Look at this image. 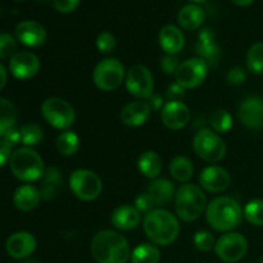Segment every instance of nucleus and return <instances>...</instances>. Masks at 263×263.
I'll return each mask as SVG.
<instances>
[{"label": "nucleus", "instance_id": "obj_48", "mask_svg": "<svg viewBox=\"0 0 263 263\" xmlns=\"http://www.w3.org/2000/svg\"><path fill=\"white\" fill-rule=\"evenodd\" d=\"M190 3H193V4H202V3H205L207 0H189Z\"/></svg>", "mask_w": 263, "mask_h": 263}, {"label": "nucleus", "instance_id": "obj_26", "mask_svg": "<svg viewBox=\"0 0 263 263\" xmlns=\"http://www.w3.org/2000/svg\"><path fill=\"white\" fill-rule=\"evenodd\" d=\"M138 167L141 175H144L148 179H158L162 172V159L156 152L146 151L140 154L138 159Z\"/></svg>", "mask_w": 263, "mask_h": 263}, {"label": "nucleus", "instance_id": "obj_46", "mask_svg": "<svg viewBox=\"0 0 263 263\" xmlns=\"http://www.w3.org/2000/svg\"><path fill=\"white\" fill-rule=\"evenodd\" d=\"M7 84V69L5 67L0 63V91L3 90V87Z\"/></svg>", "mask_w": 263, "mask_h": 263}, {"label": "nucleus", "instance_id": "obj_50", "mask_svg": "<svg viewBox=\"0 0 263 263\" xmlns=\"http://www.w3.org/2000/svg\"><path fill=\"white\" fill-rule=\"evenodd\" d=\"M259 263H263V258L261 259V261H259Z\"/></svg>", "mask_w": 263, "mask_h": 263}, {"label": "nucleus", "instance_id": "obj_36", "mask_svg": "<svg viewBox=\"0 0 263 263\" xmlns=\"http://www.w3.org/2000/svg\"><path fill=\"white\" fill-rule=\"evenodd\" d=\"M193 241H194L195 248L200 252H211L212 249H215L216 246L215 236L207 230H200L195 233Z\"/></svg>", "mask_w": 263, "mask_h": 263}, {"label": "nucleus", "instance_id": "obj_6", "mask_svg": "<svg viewBox=\"0 0 263 263\" xmlns=\"http://www.w3.org/2000/svg\"><path fill=\"white\" fill-rule=\"evenodd\" d=\"M44 120L57 130H68L76 120L73 107L62 98H48L41 104Z\"/></svg>", "mask_w": 263, "mask_h": 263}, {"label": "nucleus", "instance_id": "obj_24", "mask_svg": "<svg viewBox=\"0 0 263 263\" xmlns=\"http://www.w3.org/2000/svg\"><path fill=\"white\" fill-rule=\"evenodd\" d=\"M205 21V12L199 4L184 5L177 14V22L180 27L186 31H194L202 27Z\"/></svg>", "mask_w": 263, "mask_h": 263}, {"label": "nucleus", "instance_id": "obj_2", "mask_svg": "<svg viewBox=\"0 0 263 263\" xmlns=\"http://www.w3.org/2000/svg\"><path fill=\"white\" fill-rule=\"evenodd\" d=\"M144 233L156 246L167 247L174 243L180 233V223L176 216L166 210H153L144 216Z\"/></svg>", "mask_w": 263, "mask_h": 263}, {"label": "nucleus", "instance_id": "obj_17", "mask_svg": "<svg viewBox=\"0 0 263 263\" xmlns=\"http://www.w3.org/2000/svg\"><path fill=\"white\" fill-rule=\"evenodd\" d=\"M36 239L32 234L27 231H20L14 233L8 238L5 243V249L7 253L14 259H26L35 252Z\"/></svg>", "mask_w": 263, "mask_h": 263}, {"label": "nucleus", "instance_id": "obj_3", "mask_svg": "<svg viewBox=\"0 0 263 263\" xmlns=\"http://www.w3.org/2000/svg\"><path fill=\"white\" fill-rule=\"evenodd\" d=\"M205 218L213 230L218 233H230L240 225L243 210L234 198L218 197L207 205Z\"/></svg>", "mask_w": 263, "mask_h": 263}, {"label": "nucleus", "instance_id": "obj_5", "mask_svg": "<svg viewBox=\"0 0 263 263\" xmlns=\"http://www.w3.org/2000/svg\"><path fill=\"white\" fill-rule=\"evenodd\" d=\"M10 171L23 182H33L43 179L45 167L40 154L28 146L17 149L9 159Z\"/></svg>", "mask_w": 263, "mask_h": 263}, {"label": "nucleus", "instance_id": "obj_44", "mask_svg": "<svg viewBox=\"0 0 263 263\" xmlns=\"http://www.w3.org/2000/svg\"><path fill=\"white\" fill-rule=\"evenodd\" d=\"M3 139H4L7 143H9L10 145H17L18 143L21 141V133L20 130H15V128H12V130L8 131L7 134H5L4 136H3Z\"/></svg>", "mask_w": 263, "mask_h": 263}, {"label": "nucleus", "instance_id": "obj_38", "mask_svg": "<svg viewBox=\"0 0 263 263\" xmlns=\"http://www.w3.org/2000/svg\"><path fill=\"white\" fill-rule=\"evenodd\" d=\"M97 48L100 53L109 54L116 48V37L109 31H103L97 37Z\"/></svg>", "mask_w": 263, "mask_h": 263}, {"label": "nucleus", "instance_id": "obj_39", "mask_svg": "<svg viewBox=\"0 0 263 263\" xmlns=\"http://www.w3.org/2000/svg\"><path fill=\"white\" fill-rule=\"evenodd\" d=\"M154 202L151 197H149L148 193H143V194H139L135 198V203H134V207L139 211L140 213H145L148 215L149 212H152L154 208Z\"/></svg>", "mask_w": 263, "mask_h": 263}, {"label": "nucleus", "instance_id": "obj_19", "mask_svg": "<svg viewBox=\"0 0 263 263\" xmlns=\"http://www.w3.org/2000/svg\"><path fill=\"white\" fill-rule=\"evenodd\" d=\"M152 108L146 102H131L121 110V121L128 127H138L149 120Z\"/></svg>", "mask_w": 263, "mask_h": 263}, {"label": "nucleus", "instance_id": "obj_47", "mask_svg": "<svg viewBox=\"0 0 263 263\" xmlns=\"http://www.w3.org/2000/svg\"><path fill=\"white\" fill-rule=\"evenodd\" d=\"M230 2L238 7H249L251 4H253L254 0H230Z\"/></svg>", "mask_w": 263, "mask_h": 263}, {"label": "nucleus", "instance_id": "obj_35", "mask_svg": "<svg viewBox=\"0 0 263 263\" xmlns=\"http://www.w3.org/2000/svg\"><path fill=\"white\" fill-rule=\"evenodd\" d=\"M244 216L247 221L254 226H263V200L254 199L251 200L246 205Z\"/></svg>", "mask_w": 263, "mask_h": 263}, {"label": "nucleus", "instance_id": "obj_49", "mask_svg": "<svg viewBox=\"0 0 263 263\" xmlns=\"http://www.w3.org/2000/svg\"><path fill=\"white\" fill-rule=\"evenodd\" d=\"M22 263H41V262L36 261V259H26V261H23Z\"/></svg>", "mask_w": 263, "mask_h": 263}, {"label": "nucleus", "instance_id": "obj_14", "mask_svg": "<svg viewBox=\"0 0 263 263\" xmlns=\"http://www.w3.org/2000/svg\"><path fill=\"white\" fill-rule=\"evenodd\" d=\"M163 125L170 130H181L190 121V110L185 103L180 100H170L161 110Z\"/></svg>", "mask_w": 263, "mask_h": 263}, {"label": "nucleus", "instance_id": "obj_15", "mask_svg": "<svg viewBox=\"0 0 263 263\" xmlns=\"http://www.w3.org/2000/svg\"><path fill=\"white\" fill-rule=\"evenodd\" d=\"M238 117L246 127L251 130L263 128V99L261 98H247L240 103Z\"/></svg>", "mask_w": 263, "mask_h": 263}, {"label": "nucleus", "instance_id": "obj_43", "mask_svg": "<svg viewBox=\"0 0 263 263\" xmlns=\"http://www.w3.org/2000/svg\"><path fill=\"white\" fill-rule=\"evenodd\" d=\"M12 154V145L7 143L4 139H0V167H3L9 161Z\"/></svg>", "mask_w": 263, "mask_h": 263}, {"label": "nucleus", "instance_id": "obj_31", "mask_svg": "<svg viewBox=\"0 0 263 263\" xmlns=\"http://www.w3.org/2000/svg\"><path fill=\"white\" fill-rule=\"evenodd\" d=\"M130 259L131 263H159L161 252L153 244L144 243L131 252Z\"/></svg>", "mask_w": 263, "mask_h": 263}, {"label": "nucleus", "instance_id": "obj_33", "mask_svg": "<svg viewBox=\"0 0 263 263\" xmlns=\"http://www.w3.org/2000/svg\"><path fill=\"white\" fill-rule=\"evenodd\" d=\"M21 143L25 144L26 146L31 148L43 141L44 133L43 128L36 123H26L21 127Z\"/></svg>", "mask_w": 263, "mask_h": 263}, {"label": "nucleus", "instance_id": "obj_11", "mask_svg": "<svg viewBox=\"0 0 263 263\" xmlns=\"http://www.w3.org/2000/svg\"><path fill=\"white\" fill-rule=\"evenodd\" d=\"M208 73V64L202 58H190L180 63L175 79L182 89H194L204 82Z\"/></svg>", "mask_w": 263, "mask_h": 263}, {"label": "nucleus", "instance_id": "obj_10", "mask_svg": "<svg viewBox=\"0 0 263 263\" xmlns=\"http://www.w3.org/2000/svg\"><path fill=\"white\" fill-rule=\"evenodd\" d=\"M248 241L240 233H226L221 236L215 246L216 256L225 263H236L247 254Z\"/></svg>", "mask_w": 263, "mask_h": 263}, {"label": "nucleus", "instance_id": "obj_32", "mask_svg": "<svg viewBox=\"0 0 263 263\" xmlns=\"http://www.w3.org/2000/svg\"><path fill=\"white\" fill-rule=\"evenodd\" d=\"M211 127L215 133L225 134L233 127V117L226 109H215L208 118Z\"/></svg>", "mask_w": 263, "mask_h": 263}, {"label": "nucleus", "instance_id": "obj_23", "mask_svg": "<svg viewBox=\"0 0 263 263\" xmlns=\"http://www.w3.org/2000/svg\"><path fill=\"white\" fill-rule=\"evenodd\" d=\"M41 198L43 197L37 187L26 184L17 187L14 195H13V203L17 210L22 211V212H30L40 204Z\"/></svg>", "mask_w": 263, "mask_h": 263}, {"label": "nucleus", "instance_id": "obj_18", "mask_svg": "<svg viewBox=\"0 0 263 263\" xmlns=\"http://www.w3.org/2000/svg\"><path fill=\"white\" fill-rule=\"evenodd\" d=\"M199 184L210 193H222L230 186V174L225 168L218 166L205 167L199 176Z\"/></svg>", "mask_w": 263, "mask_h": 263}, {"label": "nucleus", "instance_id": "obj_21", "mask_svg": "<svg viewBox=\"0 0 263 263\" xmlns=\"http://www.w3.org/2000/svg\"><path fill=\"white\" fill-rule=\"evenodd\" d=\"M110 221H112V225L118 230L130 231L140 225L141 213L134 205L123 204L113 211Z\"/></svg>", "mask_w": 263, "mask_h": 263}, {"label": "nucleus", "instance_id": "obj_42", "mask_svg": "<svg viewBox=\"0 0 263 263\" xmlns=\"http://www.w3.org/2000/svg\"><path fill=\"white\" fill-rule=\"evenodd\" d=\"M179 66L180 62L176 55H170V54H167L166 57H163V58L161 59V68L162 71L167 74L176 73Z\"/></svg>", "mask_w": 263, "mask_h": 263}, {"label": "nucleus", "instance_id": "obj_25", "mask_svg": "<svg viewBox=\"0 0 263 263\" xmlns=\"http://www.w3.org/2000/svg\"><path fill=\"white\" fill-rule=\"evenodd\" d=\"M197 53L200 55L199 58L207 62V64L215 66L220 55V50H218L217 44L215 43V32L212 28L205 27L200 31L197 43Z\"/></svg>", "mask_w": 263, "mask_h": 263}, {"label": "nucleus", "instance_id": "obj_51", "mask_svg": "<svg viewBox=\"0 0 263 263\" xmlns=\"http://www.w3.org/2000/svg\"><path fill=\"white\" fill-rule=\"evenodd\" d=\"M18 2H22V0H18Z\"/></svg>", "mask_w": 263, "mask_h": 263}, {"label": "nucleus", "instance_id": "obj_1", "mask_svg": "<svg viewBox=\"0 0 263 263\" xmlns=\"http://www.w3.org/2000/svg\"><path fill=\"white\" fill-rule=\"evenodd\" d=\"M91 254L98 263H127L131 257L128 241L117 231L102 230L91 240Z\"/></svg>", "mask_w": 263, "mask_h": 263}, {"label": "nucleus", "instance_id": "obj_41", "mask_svg": "<svg viewBox=\"0 0 263 263\" xmlns=\"http://www.w3.org/2000/svg\"><path fill=\"white\" fill-rule=\"evenodd\" d=\"M80 3L81 0H53V7L57 12L67 14V13L73 12L79 7Z\"/></svg>", "mask_w": 263, "mask_h": 263}, {"label": "nucleus", "instance_id": "obj_12", "mask_svg": "<svg viewBox=\"0 0 263 263\" xmlns=\"http://www.w3.org/2000/svg\"><path fill=\"white\" fill-rule=\"evenodd\" d=\"M125 84L127 91L134 97L146 99L153 95V74L145 66L136 64V66L131 67L126 74Z\"/></svg>", "mask_w": 263, "mask_h": 263}, {"label": "nucleus", "instance_id": "obj_7", "mask_svg": "<svg viewBox=\"0 0 263 263\" xmlns=\"http://www.w3.org/2000/svg\"><path fill=\"white\" fill-rule=\"evenodd\" d=\"M125 80V67L117 58L100 61L92 72V81L102 91H113L122 85Z\"/></svg>", "mask_w": 263, "mask_h": 263}, {"label": "nucleus", "instance_id": "obj_28", "mask_svg": "<svg viewBox=\"0 0 263 263\" xmlns=\"http://www.w3.org/2000/svg\"><path fill=\"white\" fill-rule=\"evenodd\" d=\"M170 174L176 181L187 182L194 175V164L187 157L177 156L170 163Z\"/></svg>", "mask_w": 263, "mask_h": 263}, {"label": "nucleus", "instance_id": "obj_16", "mask_svg": "<svg viewBox=\"0 0 263 263\" xmlns=\"http://www.w3.org/2000/svg\"><path fill=\"white\" fill-rule=\"evenodd\" d=\"M45 27L36 21H22L15 27V39L28 48H39L46 41Z\"/></svg>", "mask_w": 263, "mask_h": 263}, {"label": "nucleus", "instance_id": "obj_29", "mask_svg": "<svg viewBox=\"0 0 263 263\" xmlns=\"http://www.w3.org/2000/svg\"><path fill=\"white\" fill-rule=\"evenodd\" d=\"M55 148L63 157H71L77 153L80 148V138L73 131L66 130L58 135L55 140Z\"/></svg>", "mask_w": 263, "mask_h": 263}, {"label": "nucleus", "instance_id": "obj_9", "mask_svg": "<svg viewBox=\"0 0 263 263\" xmlns=\"http://www.w3.org/2000/svg\"><path fill=\"white\" fill-rule=\"evenodd\" d=\"M69 187L79 199L91 202L97 199L103 190L102 179L90 170H74L69 177Z\"/></svg>", "mask_w": 263, "mask_h": 263}, {"label": "nucleus", "instance_id": "obj_37", "mask_svg": "<svg viewBox=\"0 0 263 263\" xmlns=\"http://www.w3.org/2000/svg\"><path fill=\"white\" fill-rule=\"evenodd\" d=\"M17 50V40L10 33H0V59L12 58Z\"/></svg>", "mask_w": 263, "mask_h": 263}, {"label": "nucleus", "instance_id": "obj_30", "mask_svg": "<svg viewBox=\"0 0 263 263\" xmlns=\"http://www.w3.org/2000/svg\"><path fill=\"white\" fill-rule=\"evenodd\" d=\"M17 122V110L14 104L8 99L0 98V136H4L9 130L14 128Z\"/></svg>", "mask_w": 263, "mask_h": 263}, {"label": "nucleus", "instance_id": "obj_13", "mask_svg": "<svg viewBox=\"0 0 263 263\" xmlns=\"http://www.w3.org/2000/svg\"><path fill=\"white\" fill-rule=\"evenodd\" d=\"M9 71L15 79L30 80L40 71V59L31 51H18L10 58Z\"/></svg>", "mask_w": 263, "mask_h": 263}, {"label": "nucleus", "instance_id": "obj_8", "mask_svg": "<svg viewBox=\"0 0 263 263\" xmlns=\"http://www.w3.org/2000/svg\"><path fill=\"white\" fill-rule=\"evenodd\" d=\"M193 148L199 158L207 162H220L228 152L225 141L210 128L198 131L193 139Z\"/></svg>", "mask_w": 263, "mask_h": 263}, {"label": "nucleus", "instance_id": "obj_20", "mask_svg": "<svg viewBox=\"0 0 263 263\" xmlns=\"http://www.w3.org/2000/svg\"><path fill=\"white\" fill-rule=\"evenodd\" d=\"M159 45L170 55H176L185 45V37L182 31L175 25H166L159 31Z\"/></svg>", "mask_w": 263, "mask_h": 263}, {"label": "nucleus", "instance_id": "obj_40", "mask_svg": "<svg viewBox=\"0 0 263 263\" xmlns=\"http://www.w3.org/2000/svg\"><path fill=\"white\" fill-rule=\"evenodd\" d=\"M247 80V71L240 66L231 67L226 73V81L230 85H241Z\"/></svg>", "mask_w": 263, "mask_h": 263}, {"label": "nucleus", "instance_id": "obj_45", "mask_svg": "<svg viewBox=\"0 0 263 263\" xmlns=\"http://www.w3.org/2000/svg\"><path fill=\"white\" fill-rule=\"evenodd\" d=\"M151 103H149V105H151V108L153 110H159L163 108V99H162L161 95H152L151 98Z\"/></svg>", "mask_w": 263, "mask_h": 263}, {"label": "nucleus", "instance_id": "obj_22", "mask_svg": "<svg viewBox=\"0 0 263 263\" xmlns=\"http://www.w3.org/2000/svg\"><path fill=\"white\" fill-rule=\"evenodd\" d=\"M176 192L174 182L167 179H154L148 186L149 197L153 199L154 204L159 207L171 204L176 197Z\"/></svg>", "mask_w": 263, "mask_h": 263}, {"label": "nucleus", "instance_id": "obj_4", "mask_svg": "<svg viewBox=\"0 0 263 263\" xmlns=\"http://www.w3.org/2000/svg\"><path fill=\"white\" fill-rule=\"evenodd\" d=\"M207 198L202 187L194 184H184L177 189L175 197V211L180 220L193 222L207 210Z\"/></svg>", "mask_w": 263, "mask_h": 263}, {"label": "nucleus", "instance_id": "obj_34", "mask_svg": "<svg viewBox=\"0 0 263 263\" xmlns=\"http://www.w3.org/2000/svg\"><path fill=\"white\" fill-rule=\"evenodd\" d=\"M247 67L254 74L263 73V43H256L247 53Z\"/></svg>", "mask_w": 263, "mask_h": 263}, {"label": "nucleus", "instance_id": "obj_27", "mask_svg": "<svg viewBox=\"0 0 263 263\" xmlns=\"http://www.w3.org/2000/svg\"><path fill=\"white\" fill-rule=\"evenodd\" d=\"M62 172L57 167H48L44 172L43 186H41V197L45 200L53 199L58 193V189L62 186Z\"/></svg>", "mask_w": 263, "mask_h": 263}]
</instances>
